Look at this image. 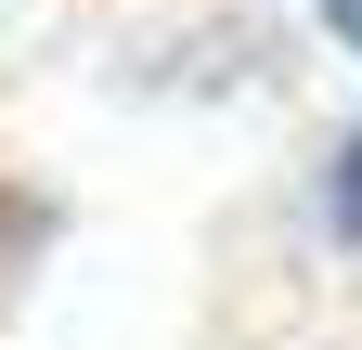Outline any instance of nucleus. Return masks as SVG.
<instances>
[{"label":"nucleus","instance_id":"obj_1","mask_svg":"<svg viewBox=\"0 0 362 350\" xmlns=\"http://www.w3.org/2000/svg\"><path fill=\"white\" fill-rule=\"evenodd\" d=\"M324 26H337V39H349V52H362V0H324Z\"/></svg>","mask_w":362,"mask_h":350},{"label":"nucleus","instance_id":"obj_2","mask_svg":"<svg viewBox=\"0 0 362 350\" xmlns=\"http://www.w3.org/2000/svg\"><path fill=\"white\" fill-rule=\"evenodd\" d=\"M337 221H349V234H362V143H349V195H337Z\"/></svg>","mask_w":362,"mask_h":350}]
</instances>
